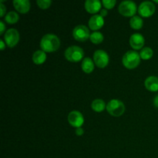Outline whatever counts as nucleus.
<instances>
[{
    "mask_svg": "<svg viewBox=\"0 0 158 158\" xmlns=\"http://www.w3.org/2000/svg\"><path fill=\"white\" fill-rule=\"evenodd\" d=\"M60 40L57 35L54 34H46L40 41V47L44 52H55L60 48Z\"/></svg>",
    "mask_w": 158,
    "mask_h": 158,
    "instance_id": "nucleus-1",
    "label": "nucleus"
},
{
    "mask_svg": "<svg viewBox=\"0 0 158 158\" xmlns=\"http://www.w3.org/2000/svg\"><path fill=\"white\" fill-rule=\"evenodd\" d=\"M140 53L135 50H129L123 55L122 58V63L123 66L130 69L137 67L140 62Z\"/></svg>",
    "mask_w": 158,
    "mask_h": 158,
    "instance_id": "nucleus-2",
    "label": "nucleus"
},
{
    "mask_svg": "<svg viewBox=\"0 0 158 158\" xmlns=\"http://www.w3.org/2000/svg\"><path fill=\"white\" fill-rule=\"evenodd\" d=\"M84 52L81 47L78 46H71L65 51V57L69 62L77 63L83 59Z\"/></svg>",
    "mask_w": 158,
    "mask_h": 158,
    "instance_id": "nucleus-3",
    "label": "nucleus"
},
{
    "mask_svg": "<svg viewBox=\"0 0 158 158\" xmlns=\"http://www.w3.org/2000/svg\"><path fill=\"white\" fill-rule=\"evenodd\" d=\"M106 110L113 117H120L124 113L125 105L120 100L114 99L106 104Z\"/></svg>",
    "mask_w": 158,
    "mask_h": 158,
    "instance_id": "nucleus-4",
    "label": "nucleus"
},
{
    "mask_svg": "<svg viewBox=\"0 0 158 158\" xmlns=\"http://www.w3.org/2000/svg\"><path fill=\"white\" fill-rule=\"evenodd\" d=\"M137 12V5L134 2L126 0L119 5V12L124 16H134Z\"/></svg>",
    "mask_w": 158,
    "mask_h": 158,
    "instance_id": "nucleus-5",
    "label": "nucleus"
},
{
    "mask_svg": "<svg viewBox=\"0 0 158 158\" xmlns=\"http://www.w3.org/2000/svg\"><path fill=\"white\" fill-rule=\"evenodd\" d=\"M4 40L9 47H14L19 41V32L16 29L11 28L5 32Z\"/></svg>",
    "mask_w": 158,
    "mask_h": 158,
    "instance_id": "nucleus-6",
    "label": "nucleus"
},
{
    "mask_svg": "<svg viewBox=\"0 0 158 158\" xmlns=\"http://www.w3.org/2000/svg\"><path fill=\"white\" fill-rule=\"evenodd\" d=\"M73 36L75 40L80 42H84L89 39V30L84 25H78L73 30Z\"/></svg>",
    "mask_w": 158,
    "mask_h": 158,
    "instance_id": "nucleus-7",
    "label": "nucleus"
},
{
    "mask_svg": "<svg viewBox=\"0 0 158 158\" xmlns=\"http://www.w3.org/2000/svg\"><path fill=\"white\" fill-rule=\"evenodd\" d=\"M94 61L98 67L105 68L109 63V56L103 49H97L94 54Z\"/></svg>",
    "mask_w": 158,
    "mask_h": 158,
    "instance_id": "nucleus-8",
    "label": "nucleus"
},
{
    "mask_svg": "<svg viewBox=\"0 0 158 158\" xmlns=\"http://www.w3.org/2000/svg\"><path fill=\"white\" fill-rule=\"evenodd\" d=\"M155 6L151 1H144L140 4L138 12L143 17H150L155 12Z\"/></svg>",
    "mask_w": 158,
    "mask_h": 158,
    "instance_id": "nucleus-9",
    "label": "nucleus"
},
{
    "mask_svg": "<svg viewBox=\"0 0 158 158\" xmlns=\"http://www.w3.org/2000/svg\"><path fill=\"white\" fill-rule=\"evenodd\" d=\"M68 122L71 126L74 127H81L84 123V118L83 114L80 111L73 110L68 114Z\"/></svg>",
    "mask_w": 158,
    "mask_h": 158,
    "instance_id": "nucleus-10",
    "label": "nucleus"
},
{
    "mask_svg": "<svg viewBox=\"0 0 158 158\" xmlns=\"http://www.w3.org/2000/svg\"><path fill=\"white\" fill-rule=\"evenodd\" d=\"M104 25V19L100 14H95L89 20V26L92 30H98Z\"/></svg>",
    "mask_w": 158,
    "mask_h": 158,
    "instance_id": "nucleus-11",
    "label": "nucleus"
},
{
    "mask_svg": "<svg viewBox=\"0 0 158 158\" xmlns=\"http://www.w3.org/2000/svg\"><path fill=\"white\" fill-rule=\"evenodd\" d=\"M144 38L140 33H134L130 37V44L134 49H140L144 45Z\"/></svg>",
    "mask_w": 158,
    "mask_h": 158,
    "instance_id": "nucleus-12",
    "label": "nucleus"
},
{
    "mask_svg": "<svg viewBox=\"0 0 158 158\" xmlns=\"http://www.w3.org/2000/svg\"><path fill=\"white\" fill-rule=\"evenodd\" d=\"M101 2L99 0H86L84 3L86 10L89 13H97L101 8Z\"/></svg>",
    "mask_w": 158,
    "mask_h": 158,
    "instance_id": "nucleus-13",
    "label": "nucleus"
},
{
    "mask_svg": "<svg viewBox=\"0 0 158 158\" xmlns=\"http://www.w3.org/2000/svg\"><path fill=\"white\" fill-rule=\"evenodd\" d=\"M13 6L15 9L21 13H27L30 9V2L29 0H14Z\"/></svg>",
    "mask_w": 158,
    "mask_h": 158,
    "instance_id": "nucleus-14",
    "label": "nucleus"
},
{
    "mask_svg": "<svg viewBox=\"0 0 158 158\" xmlns=\"http://www.w3.org/2000/svg\"><path fill=\"white\" fill-rule=\"evenodd\" d=\"M145 87L150 91L156 92L158 90V77L155 76L148 77L144 82Z\"/></svg>",
    "mask_w": 158,
    "mask_h": 158,
    "instance_id": "nucleus-15",
    "label": "nucleus"
},
{
    "mask_svg": "<svg viewBox=\"0 0 158 158\" xmlns=\"http://www.w3.org/2000/svg\"><path fill=\"white\" fill-rule=\"evenodd\" d=\"M94 61H93L92 59L89 57H86L83 59L82 62L81 67L82 69L86 73H90L94 69Z\"/></svg>",
    "mask_w": 158,
    "mask_h": 158,
    "instance_id": "nucleus-16",
    "label": "nucleus"
},
{
    "mask_svg": "<svg viewBox=\"0 0 158 158\" xmlns=\"http://www.w3.org/2000/svg\"><path fill=\"white\" fill-rule=\"evenodd\" d=\"M46 60V52L43 50H36L32 55V61L37 65L43 64Z\"/></svg>",
    "mask_w": 158,
    "mask_h": 158,
    "instance_id": "nucleus-17",
    "label": "nucleus"
},
{
    "mask_svg": "<svg viewBox=\"0 0 158 158\" xmlns=\"http://www.w3.org/2000/svg\"><path fill=\"white\" fill-rule=\"evenodd\" d=\"M91 107L95 112L100 113L106 108V105L102 99H95L91 103Z\"/></svg>",
    "mask_w": 158,
    "mask_h": 158,
    "instance_id": "nucleus-18",
    "label": "nucleus"
},
{
    "mask_svg": "<svg viewBox=\"0 0 158 158\" xmlns=\"http://www.w3.org/2000/svg\"><path fill=\"white\" fill-rule=\"evenodd\" d=\"M143 21L141 17L138 15H134L130 20V25L134 29H140L143 26Z\"/></svg>",
    "mask_w": 158,
    "mask_h": 158,
    "instance_id": "nucleus-19",
    "label": "nucleus"
},
{
    "mask_svg": "<svg viewBox=\"0 0 158 158\" xmlns=\"http://www.w3.org/2000/svg\"><path fill=\"white\" fill-rule=\"evenodd\" d=\"M19 19V14L14 11H10L9 12H8L5 17V20L9 24H13V23H17Z\"/></svg>",
    "mask_w": 158,
    "mask_h": 158,
    "instance_id": "nucleus-20",
    "label": "nucleus"
},
{
    "mask_svg": "<svg viewBox=\"0 0 158 158\" xmlns=\"http://www.w3.org/2000/svg\"><path fill=\"white\" fill-rule=\"evenodd\" d=\"M89 40L94 44H100L103 41V35L100 32L95 31L90 34Z\"/></svg>",
    "mask_w": 158,
    "mask_h": 158,
    "instance_id": "nucleus-21",
    "label": "nucleus"
},
{
    "mask_svg": "<svg viewBox=\"0 0 158 158\" xmlns=\"http://www.w3.org/2000/svg\"><path fill=\"white\" fill-rule=\"evenodd\" d=\"M153 49L151 47H144L140 50V58L143 60H149L153 56Z\"/></svg>",
    "mask_w": 158,
    "mask_h": 158,
    "instance_id": "nucleus-22",
    "label": "nucleus"
},
{
    "mask_svg": "<svg viewBox=\"0 0 158 158\" xmlns=\"http://www.w3.org/2000/svg\"><path fill=\"white\" fill-rule=\"evenodd\" d=\"M37 5L39 6V7L41 8V9H48L49 6L52 4V1L51 0H37L36 1Z\"/></svg>",
    "mask_w": 158,
    "mask_h": 158,
    "instance_id": "nucleus-23",
    "label": "nucleus"
},
{
    "mask_svg": "<svg viewBox=\"0 0 158 158\" xmlns=\"http://www.w3.org/2000/svg\"><path fill=\"white\" fill-rule=\"evenodd\" d=\"M102 3L106 9H113L115 6L117 1L116 0H103Z\"/></svg>",
    "mask_w": 158,
    "mask_h": 158,
    "instance_id": "nucleus-24",
    "label": "nucleus"
},
{
    "mask_svg": "<svg viewBox=\"0 0 158 158\" xmlns=\"http://www.w3.org/2000/svg\"><path fill=\"white\" fill-rule=\"evenodd\" d=\"M2 2H3V1L0 2V16L1 17H2L6 12V6L3 5Z\"/></svg>",
    "mask_w": 158,
    "mask_h": 158,
    "instance_id": "nucleus-25",
    "label": "nucleus"
},
{
    "mask_svg": "<svg viewBox=\"0 0 158 158\" xmlns=\"http://www.w3.org/2000/svg\"><path fill=\"white\" fill-rule=\"evenodd\" d=\"M83 134H84V131H83V128L82 127L77 128V130H76V134H77V136H82Z\"/></svg>",
    "mask_w": 158,
    "mask_h": 158,
    "instance_id": "nucleus-26",
    "label": "nucleus"
},
{
    "mask_svg": "<svg viewBox=\"0 0 158 158\" xmlns=\"http://www.w3.org/2000/svg\"><path fill=\"white\" fill-rule=\"evenodd\" d=\"M0 26H1V29H0V34H3L5 31V24L2 21L0 22Z\"/></svg>",
    "mask_w": 158,
    "mask_h": 158,
    "instance_id": "nucleus-27",
    "label": "nucleus"
},
{
    "mask_svg": "<svg viewBox=\"0 0 158 158\" xmlns=\"http://www.w3.org/2000/svg\"><path fill=\"white\" fill-rule=\"evenodd\" d=\"M100 15H101V16L104 17L105 15H107V10H106V9H101V11H100Z\"/></svg>",
    "mask_w": 158,
    "mask_h": 158,
    "instance_id": "nucleus-28",
    "label": "nucleus"
},
{
    "mask_svg": "<svg viewBox=\"0 0 158 158\" xmlns=\"http://www.w3.org/2000/svg\"><path fill=\"white\" fill-rule=\"evenodd\" d=\"M154 105L156 107L158 108V95L156 96L154 99Z\"/></svg>",
    "mask_w": 158,
    "mask_h": 158,
    "instance_id": "nucleus-29",
    "label": "nucleus"
},
{
    "mask_svg": "<svg viewBox=\"0 0 158 158\" xmlns=\"http://www.w3.org/2000/svg\"><path fill=\"white\" fill-rule=\"evenodd\" d=\"M0 46H1V50H3L5 49V46L6 45H5V42L2 40H0Z\"/></svg>",
    "mask_w": 158,
    "mask_h": 158,
    "instance_id": "nucleus-30",
    "label": "nucleus"
},
{
    "mask_svg": "<svg viewBox=\"0 0 158 158\" xmlns=\"http://www.w3.org/2000/svg\"><path fill=\"white\" fill-rule=\"evenodd\" d=\"M154 2H157V3H158V1H154Z\"/></svg>",
    "mask_w": 158,
    "mask_h": 158,
    "instance_id": "nucleus-31",
    "label": "nucleus"
}]
</instances>
